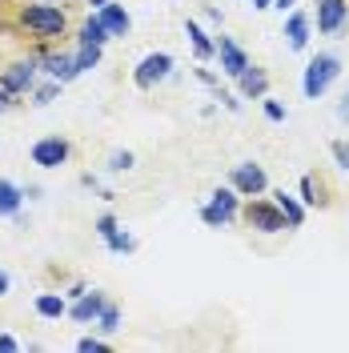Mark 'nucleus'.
Returning a JSON list of instances; mask_svg holds the SVG:
<instances>
[{
  "instance_id": "nucleus-1",
  "label": "nucleus",
  "mask_w": 349,
  "mask_h": 353,
  "mask_svg": "<svg viewBox=\"0 0 349 353\" xmlns=\"http://www.w3.org/2000/svg\"><path fill=\"white\" fill-rule=\"evenodd\" d=\"M17 21H21L24 32H32V37H41V41L65 37V28H68L65 8H61V4H48V0H32V4H21Z\"/></svg>"
},
{
  "instance_id": "nucleus-2",
  "label": "nucleus",
  "mask_w": 349,
  "mask_h": 353,
  "mask_svg": "<svg viewBox=\"0 0 349 353\" xmlns=\"http://www.w3.org/2000/svg\"><path fill=\"white\" fill-rule=\"evenodd\" d=\"M337 77H341V57H337V52H317V57L306 65L301 92H306L309 101H317V97H321V92H326Z\"/></svg>"
},
{
  "instance_id": "nucleus-3",
  "label": "nucleus",
  "mask_w": 349,
  "mask_h": 353,
  "mask_svg": "<svg viewBox=\"0 0 349 353\" xmlns=\"http://www.w3.org/2000/svg\"><path fill=\"white\" fill-rule=\"evenodd\" d=\"M237 213H241V193L233 185L213 189V193H209V205H201V221H205L209 229H225Z\"/></svg>"
},
{
  "instance_id": "nucleus-4",
  "label": "nucleus",
  "mask_w": 349,
  "mask_h": 353,
  "mask_svg": "<svg viewBox=\"0 0 349 353\" xmlns=\"http://www.w3.org/2000/svg\"><path fill=\"white\" fill-rule=\"evenodd\" d=\"M241 217H245L249 229H257V233H265V237L289 229V217L277 209V201H273V205H269V201H249V205H241Z\"/></svg>"
},
{
  "instance_id": "nucleus-5",
  "label": "nucleus",
  "mask_w": 349,
  "mask_h": 353,
  "mask_svg": "<svg viewBox=\"0 0 349 353\" xmlns=\"http://www.w3.org/2000/svg\"><path fill=\"white\" fill-rule=\"evenodd\" d=\"M169 72H173V57H169V52H149V57H141L137 68H132V85L137 88H157Z\"/></svg>"
},
{
  "instance_id": "nucleus-6",
  "label": "nucleus",
  "mask_w": 349,
  "mask_h": 353,
  "mask_svg": "<svg viewBox=\"0 0 349 353\" xmlns=\"http://www.w3.org/2000/svg\"><path fill=\"white\" fill-rule=\"evenodd\" d=\"M229 185L237 189L241 197H261L265 189H269V176H265V169L257 161H241V165H233V173H229Z\"/></svg>"
},
{
  "instance_id": "nucleus-7",
  "label": "nucleus",
  "mask_w": 349,
  "mask_h": 353,
  "mask_svg": "<svg viewBox=\"0 0 349 353\" xmlns=\"http://www.w3.org/2000/svg\"><path fill=\"white\" fill-rule=\"evenodd\" d=\"M68 153H72V145H68L65 137H41L28 157H32L37 169H61V165L68 161Z\"/></svg>"
},
{
  "instance_id": "nucleus-8",
  "label": "nucleus",
  "mask_w": 349,
  "mask_h": 353,
  "mask_svg": "<svg viewBox=\"0 0 349 353\" xmlns=\"http://www.w3.org/2000/svg\"><path fill=\"white\" fill-rule=\"evenodd\" d=\"M37 72H41L37 61H12V65L0 72V85L8 88L12 97H24V92H32V88H37Z\"/></svg>"
},
{
  "instance_id": "nucleus-9",
  "label": "nucleus",
  "mask_w": 349,
  "mask_h": 353,
  "mask_svg": "<svg viewBox=\"0 0 349 353\" xmlns=\"http://www.w3.org/2000/svg\"><path fill=\"white\" fill-rule=\"evenodd\" d=\"M37 65H41V72L48 77V81H61V85H68V81L81 77V68H77V52H44Z\"/></svg>"
},
{
  "instance_id": "nucleus-10",
  "label": "nucleus",
  "mask_w": 349,
  "mask_h": 353,
  "mask_svg": "<svg viewBox=\"0 0 349 353\" xmlns=\"http://www.w3.org/2000/svg\"><path fill=\"white\" fill-rule=\"evenodd\" d=\"M349 21V0H317V32H341Z\"/></svg>"
},
{
  "instance_id": "nucleus-11",
  "label": "nucleus",
  "mask_w": 349,
  "mask_h": 353,
  "mask_svg": "<svg viewBox=\"0 0 349 353\" xmlns=\"http://www.w3.org/2000/svg\"><path fill=\"white\" fill-rule=\"evenodd\" d=\"M217 61H221V72L233 77V81L249 68V57H245V48H241L233 37H217Z\"/></svg>"
},
{
  "instance_id": "nucleus-12",
  "label": "nucleus",
  "mask_w": 349,
  "mask_h": 353,
  "mask_svg": "<svg viewBox=\"0 0 349 353\" xmlns=\"http://www.w3.org/2000/svg\"><path fill=\"white\" fill-rule=\"evenodd\" d=\"M105 301H109V297H105L101 289H88V293H81L77 301H68V317H72V321H81V325H88V321H97V317H101Z\"/></svg>"
},
{
  "instance_id": "nucleus-13",
  "label": "nucleus",
  "mask_w": 349,
  "mask_h": 353,
  "mask_svg": "<svg viewBox=\"0 0 349 353\" xmlns=\"http://www.w3.org/2000/svg\"><path fill=\"white\" fill-rule=\"evenodd\" d=\"M309 32H313V24H309L306 12H289V21H285V37H289V48L293 52H301L309 44Z\"/></svg>"
},
{
  "instance_id": "nucleus-14",
  "label": "nucleus",
  "mask_w": 349,
  "mask_h": 353,
  "mask_svg": "<svg viewBox=\"0 0 349 353\" xmlns=\"http://www.w3.org/2000/svg\"><path fill=\"white\" fill-rule=\"evenodd\" d=\"M97 17L105 21V28H109L112 37H125V32L132 28V17L125 12V8H121V4H112V0L105 4V8H97Z\"/></svg>"
},
{
  "instance_id": "nucleus-15",
  "label": "nucleus",
  "mask_w": 349,
  "mask_h": 353,
  "mask_svg": "<svg viewBox=\"0 0 349 353\" xmlns=\"http://www.w3.org/2000/svg\"><path fill=\"white\" fill-rule=\"evenodd\" d=\"M185 37H189V44H193L197 61H209V57H217V41H209V32H205L197 21H185Z\"/></svg>"
},
{
  "instance_id": "nucleus-16",
  "label": "nucleus",
  "mask_w": 349,
  "mask_h": 353,
  "mask_svg": "<svg viewBox=\"0 0 349 353\" xmlns=\"http://www.w3.org/2000/svg\"><path fill=\"white\" fill-rule=\"evenodd\" d=\"M237 88H241V97H249V101H253V97H265V92H269V77H265V68L249 65L237 77Z\"/></svg>"
},
{
  "instance_id": "nucleus-17",
  "label": "nucleus",
  "mask_w": 349,
  "mask_h": 353,
  "mask_svg": "<svg viewBox=\"0 0 349 353\" xmlns=\"http://www.w3.org/2000/svg\"><path fill=\"white\" fill-rule=\"evenodd\" d=\"M21 205H24V189L0 176V217H21Z\"/></svg>"
},
{
  "instance_id": "nucleus-18",
  "label": "nucleus",
  "mask_w": 349,
  "mask_h": 353,
  "mask_svg": "<svg viewBox=\"0 0 349 353\" xmlns=\"http://www.w3.org/2000/svg\"><path fill=\"white\" fill-rule=\"evenodd\" d=\"M37 313H41L44 321H57V317L68 313V297L65 293H41L37 297Z\"/></svg>"
},
{
  "instance_id": "nucleus-19",
  "label": "nucleus",
  "mask_w": 349,
  "mask_h": 353,
  "mask_svg": "<svg viewBox=\"0 0 349 353\" xmlns=\"http://www.w3.org/2000/svg\"><path fill=\"white\" fill-rule=\"evenodd\" d=\"M277 209L289 217V229H301V225H306V205L293 197V193H285L281 189V193H277Z\"/></svg>"
},
{
  "instance_id": "nucleus-20",
  "label": "nucleus",
  "mask_w": 349,
  "mask_h": 353,
  "mask_svg": "<svg viewBox=\"0 0 349 353\" xmlns=\"http://www.w3.org/2000/svg\"><path fill=\"white\" fill-rule=\"evenodd\" d=\"M109 37H112V32L105 28V21L92 12V17L81 24V37H77V41H81V44H101V48H105V41H109Z\"/></svg>"
},
{
  "instance_id": "nucleus-21",
  "label": "nucleus",
  "mask_w": 349,
  "mask_h": 353,
  "mask_svg": "<svg viewBox=\"0 0 349 353\" xmlns=\"http://www.w3.org/2000/svg\"><path fill=\"white\" fill-rule=\"evenodd\" d=\"M92 325H97L101 333H117V330H121V309L112 305V301H105V309H101V317H97Z\"/></svg>"
},
{
  "instance_id": "nucleus-22",
  "label": "nucleus",
  "mask_w": 349,
  "mask_h": 353,
  "mask_svg": "<svg viewBox=\"0 0 349 353\" xmlns=\"http://www.w3.org/2000/svg\"><path fill=\"white\" fill-rule=\"evenodd\" d=\"M97 65H101V44H81L77 48V68L88 72V68H97Z\"/></svg>"
},
{
  "instance_id": "nucleus-23",
  "label": "nucleus",
  "mask_w": 349,
  "mask_h": 353,
  "mask_svg": "<svg viewBox=\"0 0 349 353\" xmlns=\"http://www.w3.org/2000/svg\"><path fill=\"white\" fill-rule=\"evenodd\" d=\"M57 92H61V81H48V85H41V88H32V105H52L57 101Z\"/></svg>"
},
{
  "instance_id": "nucleus-24",
  "label": "nucleus",
  "mask_w": 349,
  "mask_h": 353,
  "mask_svg": "<svg viewBox=\"0 0 349 353\" xmlns=\"http://www.w3.org/2000/svg\"><path fill=\"white\" fill-rule=\"evenodd\" d=\"M132 161H137V157H132L129 149H117V153H109V173H129Z\"/></svg>"
},
{
  "instance_id": "nucleus-25",
  "label": "nucleus",
  "mask_w": 349,
  "mask_h": 353,
  "mask_svg": "<svg viewBox=\"0 0 349 353\" xmlns=\"http://www.w3.org/2000/svg\"><path fill=\"white\" fill-rule=\"evenodd\" d=\"M112 249V253H132V249H137V237H132V233H121V229H117V233H112L109 241H105Z\"/></svg>"
},
{
  "instance_id": "nucleus-26",
  "label": "nucleus",
  "mask_w": 349,
  "mask_h": 353,
  "mask_svg": "<svg viewBox=\"0 0 349 353\" xmlns=\"http://www.w3.org/2000/svg\"><path fill=\"white\" fill-rule=\"evenodd\" d=\"M92 229H97V237H101V241H109V237L117 233V229H121V225H117V217H112V213H101Z\"/></svg>"
},
{
  "instance_id": "nucleus-27",
  "label": "nucleus",
  "mask_w": 349,
  "mask_h": 353,
  "mask_svg": "<svg viewBox=\"0 0 349 353\" xmlns=\"http://www.w3.org/2000/svg\"><path fill=\"white\" fill-rule=\"evenodd\" d=\"M265 117H269L273 125H285V121H289V112H285L281 101H265Z\"/></svg>"
},
{
  "instance_id": "nucleus-28",
  "label": "nucleus",
  "mask_w": 349,
  "mask_h": 353,
  "mask_svg": "<svg viewBox=\"0 0 349 353\" xmlns=\"http://www.w3.org/2000/svg\"><path fill=\"white\" fill-rule=\"evenodd\" d=\"M77 350H81V353H105L109 345H105L101 337H81V341H77Z\"/></svg>"
},
{
  "instance_id": "nucleus-29",
  "label": "nucleus",
  "mask_w": 349,
  "mask_h": 353,
  "mask_svg": "<svg viewBox=\"0 0 349 353\" xmlns=\"http://www.w3.org/2000/svg\"><path fill=\"white\" fill-rule=\"evenodd\" d=\"M333 161H337L341 169H349V145L346 141H333Z\"/></svg>"
},
{
  "instance_id": "nucleus-30",
  "label": "nucleus",
  "mask_w": 349,
  "mask_h": 353,
  "mask_svg": "<svg viewBox=\"0 0 349 353\" xmlns=\"http://www.w3.org/2000/svg\"><path fill=\"white\" fill-rule=\"evenodd\" d=\"M301 205H317V197H313V176H301Z\"/></svg>"
},
{
  "instance_id": "nucleus-31",
  "label": "nucleus",
  "mask_w": 349,
  "mask_h": 353,
  "mask_svg": "<svg viewBox=\"0 0 349 353\" xmlns=\"http://www.w3.org/2000/svg\"><path fill=\"white\" fill-rule=\"evenodd\" d=\"M21 345H17V337L12 333H0V353H17Z\"/></svg>"
},
{
  "instance_id": "nucleus-32",
  "label": "nucleus",
  "mask_w": 349,
  "mask_h": 353,
  "mask_svg": "<svg viewBox=\"0 0 349 353\" xmlns=\"http://www.w3.org/2000/svg\"><path fill=\"white\" fill-rule=\"evenodd\" d=\"M217 101H225V109L229 112H241V101L233 97V92H217Z\"/></svg>"
},
{
  "instance_id": "nucleus-33",
  "label": "nucleus",
  "mask_w": 349,
  "mask_h": 353,
  "mask_svg": "<svg viewBox=\"0 0 349 353\" xmlns=\"http://www.w3.org/2000/svg\"><path fill=\"white\" fill-rule=\"evenodd\" d=\"M8 289H12V277H8V273L0 269V297H8Z\"/></svg>"
},
{
  "instance_id": "nucleus-34",
  "label": "nucleus",
  "mask_w": 349,
  "mask_h": 353,
  "mask_svg": "<svg viewBox=\"0 0 349 353\" xmlns=\"http://www.w3.org/2000/svg\"><path fill=\"white\" fill-rule=\"evenodd\" d=\"M8 105H12V92H8V88H4V85H0V112L8 109Z\"/></svg>"
},
{
  "instance_id": "nucleus-35",
  "label": "nucleus",
  "mask_w": 349,
  "mask_h": 353,
  "mask_svg": "<svg viewBox=\"0 0 349 353\" xmlns=\"http://www.w3.org/2000/svg\"><path fill=\"white\" fill-rule=\"evenodd\" d=\"M337 117H341V121H349V97L341 101V109H337Z\"/></svg>"
},
{
  "instance_id": "nucleus-36",
  "label": "nucleus",
  "mask_w": 349,
  "mask_h": 353,
  "mask_svg": "<svg viewBox=\"0 0 349 353\" xmlns=\"http://www.w3.org/2000/svg\"><path fill=\"white\" fill-rule=\"evenodd\" d=\"M293 4H297V0H273V8H281V12L285 8H293Z\"/></svg>"
},
{
  "instance_id": "nucleus-37",
  "label": "nucleus",
  "mask_w": 349,
  "mask_h": 353,
  "mask_svg": "<svg viewBox=\"0 0 349 353\" xmlns=\"http://www.w3.org/2000/svg\"><path fill=\"white\" fill-rule=\"evenodd\" d=\"M253 8H273V0H253Z\"/></svg>"
},
{
  "instance_id": "nucleus-38",
  "label": "nucleus",
  "mask_w": 349,
  "mask_h": 353,
  "mask_svg": "<svg viewBox=\"0 0 349 353\" xmlns=\"http://www.w3.org/2000/svg\"><path fill=\"white\" fill-rule=\"evenodd\" d=\"M88 4H92V8H105V4H109V0H88Z\"/></svg>"
},
{
  "instance_id": "nucleus-39",
  "label": "nucleus",
  "mask_w": 349,
  "mask_h": 353,
  "mask_svg": "<svg viewBox=\"0 0 349 353\" xmlns=\"http://www.w3.org/2000/svg\"><path fill=\"white\" fill-rule=\"evenodd\" d=\"M48 4H65V0H48Z\"/></svg>"
}]
</instances>
